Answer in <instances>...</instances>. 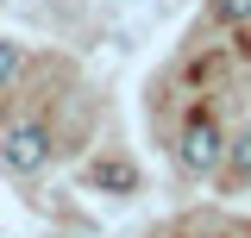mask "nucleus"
<instances>
[{"mask_svg": "<svg viewBox=\"0 0 251 238\" xmlns=\"http://www.w3.org/2000/svg\"><path fill=\"white\" fill-rule=\"evenodd\" d=\"M0 163H6L13 176H38V169L50 163V132H44V125H13V132H0Z\"/></svg>", "mask_w": 251, "mask_h": 238, "instance_id": "nucleus-1", "label": "nucleus"}, {"mask_svg": "<svg viewBox=\"0 0 251 238\" xmlns=\"http://www.w3.org/2000/svg\"><path fill=\"white\" fill-rule=\"evenodd\" d=\"M176 150H182V163L195 169V176H214L220 157H226V138H220V125H214L207 113H195V119L182 125V144H176Z\"/></svg>", "mask_w": 251, "mask_h": 238, "instance_id": "nucleus-2", "label": "nucleus"}, {"mask_svg": "<svg viewBox=\"0 0 251 238\" xmlns=\"http://www.w3.org/2000/svg\"><path fill=\"white\" fill-rule=\"evenodd\" d=\"M88 176H94V188H107V194H132V188H138V169H132V163H120V157L94 163Z\"/></svg>", "mask_w": 251, "mask_h": 238, "instance_id": "nucleus-3", "label": "nucleus"}, {"mask_svg": "<svg viewBox=\"0 0 251 238\" xmlns=\"http://www.w3.org/2000/svg\"><path fill=\"white\" fill-rule=\"evenodd\" d=\"M220 163H232V176H251V132H239L232 144H226V157Z\"/></svg>", "mask_w": 251, "mask_h": 238, "instance_id": "nucleus-4", "label": "nucleus"}, {"mask_svg": "<svg viewBox=\"0 0 251 238\" xmlns=\"http://www.w3.org/2000/svg\"><path fill=\"white\" fill-rule=\"evenodd\" d=\"M13 75H19V44H6V38H0V88H6Z\"/></svg>", "mask_w": 251, "mask_h": 238, "instance_id": "nucleus-5", "label": "nucleus"}, {"mask_svg": "<svg viewBox=\"0 0 251 238\" xmlns=\"http://www.w3.org/2000/svg\"><path fill=\"white\" fill-rule=\"evenodd\" d=\"M220 19H251V0H214Z\"/></svg>", "mask_w": 251, "mask_h": 238, "instance_id": "nucleus-6", "label": "nucleus"}]
</instances>
